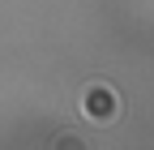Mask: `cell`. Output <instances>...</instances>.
<instances>
[{"mask_svg": "<svg viewBox=\"0 0 154 150\" xmlns=\"http://www.w3.org/2000/svg\"><path fill=\"white\" fill-rule=\"evenodd\" d=\"M56 150H86V142L73 137V133H64V137H56Z\"/></svg>", "mask_w": 154, "mask_h": 150, "instance_id": "cell-2", "label": "cell"}, {"mask_svg": "<svg viewBox=\"0 0 154 150\" xmlns=\"http://www.w3.org/2000/svg\"><path fill=\"white\" fill-rule=\"evenodd\" d=\"M116 111H120V103H116V90H111V86L94 82V86L82 90V116H86L90 124H111Z\"/></svg>", "mask_w": 154, "mask_h": 150, "instance_id": "cell-1", "label": "cell"}]
</instances>
